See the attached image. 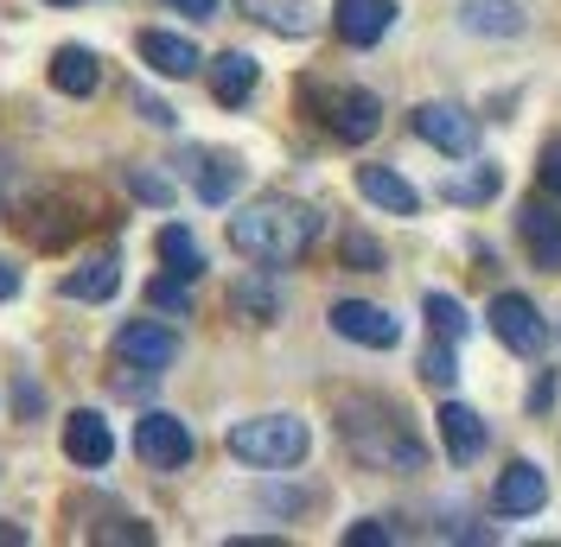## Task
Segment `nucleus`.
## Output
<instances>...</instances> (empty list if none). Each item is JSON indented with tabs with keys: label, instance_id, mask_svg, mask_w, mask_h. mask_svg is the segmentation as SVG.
<instances>
[{
	"label": "nucleus",
	"instance_id": "nucleus-16",
	"mask_svg": "<svg viewBox=\"0 0 561 547\" xmlns=\"http://www.w3.org/2000/svg\"><path fill=\"white\" fill-rule=\"evenodd\" d=\"M434 420H440V445H447V458H454V465H472V458L485 452L491 433H485V420L466 408V401H447Z\"/></svg>",
	"mask_w": 561,
	"mask_h": 547
},
{
	"label": "nucleus",
	"instance_id": "nucleus-18",
	"mask_svg": "<svg viewBox=\"0 0 561 547\" xmlns=\"http://www.w3.org/2000/svg\"><path fill=\"white\" fill-rule=\"evenodd\" d=\"M96 83H103V58H96L90 45H58V51H51V90L90 96Z\"/></svg>",
	"mask_w": 561,
	"mask_h": 547
},
{
	"label": "nucleus",
	"instance_id": "nucleus-25",
	"mask_svg": "<svg viewBox=\"0 0 561 547\" xmlns=\"http://www.w3.org/2000/svg\"><path fill=\"white\" fill-rule=\"evenodd\" d=\"M497 185H504V178H497V166H479V172H459V178H447V185H440V198H447V205H491V198H497Z\"/></svg>",
	"mask_w": 561,
	"mask_h": 547
},
{
	"label": "nucleus",
	"instance_id": "nucleus-24",
	"mask_svg": "<svg viewBox=\"0 0 561 547\" xmlns=\"http://www.w3.org/2000/svg\"><path fill=\"white\" fill-rule=\"evenodd\" d=\"M421 312H427V325H434V338H447V344H459L466 331H472V318H466V306H459L454 293H440V287H434V293L421 300Z\"/></svg>",
	"mask_w": 561,
	"mask_h": 547
},
{
	"label": "nucleus",
	"instance_id": "nucleus-1",
	"mask_svg": "<svg viewBox=\"0 0 561 547\" xmlns=\"http://www.w3.org/2000/svg\"><path fill=\"white\" fill-rule=\"evenodd\" d=\"M319 230H325V217L300 198H280V191H268V198H255L230 217V242L255 268H294L319 242Z\"/></svg>",
	"mask_w": 561,
	"mask_h": 547
},
{
	"label": "nucleus",
	"instance_id": "nucleus-23",
	"mask_svg": "<svg viewBox=\"0 0 561 547\" xmlns=\"http://www.w3.org/2000/svg\"><path fill=\"white\" fill-rule=\"evenodd\" d=\"M160 261H167V274H179V280H198V274H205V248H198V236H192L185 223H167V230H160Z\"/></svg>",
	"mask_w": 561,
	"mask_h": 547
},
{
	"label": "nucleus",
	"instance_id": "nucleus-31",
	"mask_svg": "<svg viewBox=\"0 0 561 547\" xmlns=\"http://www.w3.org/2000/svg\"><path fill=\"white\" fill-rule=\"evenodd\" d=\"M128 185H135V198H147V205H173V185L167 178H153V172H128Z\"/></svg>",
	"mask_w": 561,
	"mask_h": 547
},
{
	"label": "nucleus",
	"instance_id": "nucleus-36",
	"mask_svg": "<svg viewBox=\"0 0 561 547\" xmlns=\"http://www.w3.org/2000/svg\"><path fill=\"white\" fill-rule=\"evenodd\" d=\"M13 293H20V274H13L7 261H0V300H13Z\"/></svg>",
	"mask_w": 561,
	"mask_h": 547
},
{
	"label": "nucleus",
	"instance_id": "nucleus-13",
	"mask_svg": "<svg viewBox=\"0 0 561 547\" xmlns=\"http://www.w3.org/2000/svg\"><path fill=\"white\" fill-rule=\"evenodd\" d=\"M108 452H115V433H108L103 414H90V408L70 414V420H65V458H70V465H83V472H103Z\"/></svg>",
	"mask_w": 561,
	"mask_h": 547
},
{
	"label": "nucleus",
	"instance_id": "nucleus-30",
	"mask_svg": "<svg viewBox=\"0 0 561 547\" xmlns=\"http://www.w3.org/2000/svg\"><path fill=\"white\" fill-rule=\"evenodd\" d=\"M345 261H351V268H383V242L364 236V230H351V236H345Z\"/></svg>",
	"mask_w": 561,
	"mask_h": 547
},
{
	"label": "nucleus",
	"instance_id": "nucleus-17",
	"mask_svg": "<svg viewBox=\"0 0 561 547\" xmlns=\"http://www.w3.org/2000/svg\"><path fill=\"white\" fill-rule=\"evenodd\" d=\"M255 77H262V65L249 51H224V58H210V96L224 108H243L255 96Z\"/></svg>",
	"mask_w": 561,
	"mask_h": 547
},
{
	"label": "nucleus",
	"instance_id": "nucleus-22",
	"mask_svg": "<svg viewBox=\"0 0 561 547\" xmlns=\"http://www.w3.org/2000/svg\"><path fill=\"white\" fill-rule=\"evenodd\" d=\"M459 26L466 33H485V38H517L524 33V13H511L504 0H466L459 7Z\"/></svg>",
	"mask_w": 561,
	"mask_h": 547
},
{
	"label": "nucleus",
	"instance_id": "nucleus-4",
	"mask_svg": "<svg viewBox=\"0 0 561 547\" xmlns=\"http://www.w3.org/2000/svg\"><path fill=\"white\" fill-rule=\"evenodd\" d=\"M307 108L319 115V128L345 147H364V140L383 128V103L357 83H307Z\"/></svg>",
	"mask_w": 561,
	"mask_h": 547
},
{
	"label": "nucleus",
	"instance_id": "nucleus-2",
	"mask_svg": "<svg viewBox=\"0 0 561 547\" xmlns=\"http://www.w3.org/2000/svg\"><path fill=\"white\" fill-rule=\"evenodd\" d=\"M339 433H345L351 458H364V465H377V472H421V465H427L415 427H409L402 408L383 401V395H345V401H339Z\"/></svg>",
	"mask_w": 561,
	"mask_h": 547
},
{
	"label": "nucleus",
	"instance_id": "nucleus-28",
	"mask_svg": "<svg viewBox=\"0 0 561 547\" xmlns=\"http://www.w3.org/2000/svg\"><path fill=\"white\" fill-rule=\"evenodd\" d=\"M147 300L160 312H192V280H179V274H160L153 287H147Z\"/></svg>",
	"mask_w": 561,
	"mask_h": 547
},
{
	"label": "nucleus",
	"instance_id": "nucleus-9",
	"mask_svg": "<svg viewBox=\"0 0 561 547\" xmlns=\"http://www.w3.org/2000/svg\"><path fill=\"white\" fill-rule=\"evenodd\" d=\"M332 331L345 344H364V350H396L402 344V325L383 306H370V300H339L332 306Z\"/></svg>",
	"mask_w": 561,
	"mask_h": 547
},
{
	"label": "nucleus",
	"instance_id": "nucleus-11",
	"mask_svg": "<svg viewBox=\"0 0 561 547\" xmlns=\"http://www.w3.org/2000/svg\"><path fill=\"white\" fill-rule=\"evenodd\" d=\"M517 236H524L529 261L542 274H561V210L542 205V198H529V205H517Z\"/></svg>",
	"mask_w": 561,
	"mask_h": 547
},
{
	"label": "nucleus",
	"instance_id": "nucleus-10",
	"mask_svg": "<svg viewBox=\"0 0 561 547\" xmlns=\"http://www.w3.org/2000/svg\"><path fill=\"white\" fill-rule=\"evenodd\" d=\"M389 26H396V0H339V7H332V33L345 38L351 51L383 45Z\"/></svg>",
	"mask_w": 561,
	"mask_h": 547
},
{
	"label": "nucleus",
	"instance_id": "nucleus-3",
	"mask_svg": "<svg viewBox=\"0 0 561 547\" xmlns=\"http://www.w3.org/2000/svg\"><path fill=\"white\" fill-rule=\"evenodd\" d=\"M224 445H230L243 465H255V472H287V465L307 458L313 433H307V420H294V414H255V420H237Z\"/></svg>",
	"mask_w": 561,
	"mask_h": 547
},
{
	"label": "nucleus",
	"instance_id": "nucleus-33",
	"mask_svg": "<svg viewBox=\"0 0 561 547\" xmlns=\"http://www.w3.org/2000/svg\"><path fill=\"white\" fill-rule=\"evenodd\" d=\"M135 108L147 115V121H153V128H173V108H167V103H153V96H135Z\"/></svg>",
	"mask_w": 561,
	"mask_h": 547
},
{
	"label": "nucleus",
	"instance_id": "nucleus-14",
	"mask_svg": "<svg viewBox=\"0 0 561 547\" xmlns=\"http://www.w3.org/2000/svg\"><path fill=\"white\" fill-rule=\"evenodd\" d=\"M357 191H364V205L389 210V217H421V191L396 166H357Z\"/></svg>",
	"mask_w": 561,
	"mask_h": 547
},
{
	"label": "nucleus",
	"instance_id": "nucleus-5",
	"mask_svg": "<svg viewBox=\"0 0 561 547\" xmlns=\"http://www.w3.org/2000/svg\"><path fill=\"white\" fill-rule=\"evenodd\" d=\"M135 452L147 472H179V465H192V427L173 420V414H140L135 420Z\"/></svg>",
	"mask_w": 561,
	"mask_h": 547
},
{
	"label": "nucleus",
	"instance_id": "nucleus-37",
	"mask_svg": "<svg viewBox=\"0 0 561 547\" xmlns=\"http://www.w3.org/2000/svg\"><path fill=\"white\" fill-rule=\"evenodd\" d=\"M51 7H77V0H51Z\"/></svg>",
	"mask_w": 561,
	"mask_h": 547
},
{
	"label": "nucleus",
	"instance_id": "nucleus-20",
	"mask_svg": "<svg viewBox=\"0 0 561 547\" xmlns=\"http://www.w3.org/2000/svg\"><path fill=\"white\" fill-rule=\"evenodd\" d=\"M243 13L249 20H262V26L280 33V38H307L319 26V13L307 7V0H243Z\"/></svg>",
	"mask_w": 561,
	"mask_h": 547
},
{
	"label": "nucleus",
	"instance_id": "nucleus-7",
	"mask_svg": "<svg viewBox=\"0 0 561 547\" xmlns=\"http://www.w3.org/2000/svg\"><path fill=\"white\" fill-rule=\"evenodd\" d=\"M409 128H415V135L427 140V147L454 153V160H466V153L479 147V121H472V115H466L459 103H415Z\"/></svg>",
	"mask_w": 561,
	"mask_h": 547
},
{
	"label": "nucleus",
	"instance_id": "nucleus-26",
	"mask_svg": "<svg viewBox=\"0 0 561 547\" xmlns=\"http://www.w3.org/2000/svg\"><path fill=\"white\" fill-rule=\"evenodd\" d=\"M230 306H237V312H255V318H275V312H280V293L268 287V280H255V274H249V280H237Z\"/></svg>",
	"mask_w": 561,
	"mask_h": 547
},
{
	"label": "nucleus",
	"instance_id": "nucleus-15",
	"mask_svg": "<svg viewBox=\"0 0 561 547\" xmlns=\"http://www.w3.org/2000/svg\"><path fill=\"white\" fill-rule=\"evenodd\" d=\"M185 166H192V185H198V198H205V205H230V191L243 185V166H237V153H210V147H192V153H185Z\"/></svg>",
	"mask_w": 561,
	"mask_h": 547
},
{
	"label": "nucleus",
	"instance_id": "nucleus-21",
	"mask_svg": "<svg viewBox=\"0 0 561 547\" xmlns=\"http://www.w3.org/2000/svg\"><path fill=\"white\" fill-rule=\"evenodd\" d=\"M115 287H122V261H115L108 248H103V255H90L83 268L65 274V300H108Z\"/></svg>",
	"mask_w": 561,
	"mask_h": 547
},
{
	"label": "nucleus",
	"instance_id": "nucleus-35",
	"mask_svg": "<svg viewBox=\"0 0 561 547\" xmlns=\"http://www.w3.org/2000/svg\"><path fill=\"white\" fill-rule=\"evenodd\" d=\"M167 7H179V13H192V20H210V13H217V0H167Z\"/></svg>",
	"mask_w": 561,
	"mask_h": 547
},
{
	"label": "nucleus",
	"instance_id": "nucleus-32",
	"mask_svg": "<svg viewBox=\"0 0 561 547\" xmlns=\"http://www.w3.org/2000/svg\"><path fill=\"white\" fill-rule=\"evenodd\" d=\"M351 547H389V528L383 522H357V528H345Z\"/></svg>",
	"mask_w": 561,
	"mask_h": 547
},
{
	"label": "nucleus",
	"instance_id": "nucleus-6",
	"mask_svg": "<svg viewBox=\"0 0 561 547\" xmlns=\"http://www.w3.org/2000/svg\"><path fill=\"white\" fill-rule=\"evenodd\" d=\"M485 318H491V331H497L504 350H517V357H542L549 350V325H542L536 300H524V293H497Z\"/></svg>",
	"mask_w": 561,
	"mask_h": 547
},
{
	"label": "nucleus",
	"instance_id": "nucleus-19",
	"mask_svg": "<svg viewBox=\"0 0 561 547\" xmlns=\"http://www.w3.org/2000/svg\"><path fill=\"white\" fill-rule=\"evenodd\" d=\"M140 58H147V65L160 70V77H192V70L205 65L192 38H179V33H160V26H153V33H140Z\"/></svg>",
	"mask_w": 561,
	"mask_h": 547
},
{
	"label": "nucleus",
	"instance_id": "nucleus-27",
	"mask_svg": "<svg viewBox=\"0 0 561 547\" xmlns=\"http://www.w3.org/2000/svg\"><path fill=\"white\" fill-rule=\"evenodd\" d=\"M454 376H459L454 344H447V338H434L427 350H421V382H434V388H454Z\"/></svg>",
	"mask_w": 561,
	"mask_h": 547
},
{
	"label": "nucleus",
	"instance_id": "nucleus-34",
	"mask_svg": "<svg viewBox=\"0 0 561 547\" xmlns=\"http://www.w3.org/2000/svg\"><path fill=\"white\" fill-rule=\"evenodd\" d=\"M549 401H556V376H542V382H536V395H529V408H536V414H549Z\"/></svg>",
	"mask_w": 561,
	"mask_h": 547
},
{
	"label": "nucleus",
	"instance_id": "nucleus-12",
	"mask_svg": "<svg viewBox=\"0 0 561 547\" xmlns=\"http://www.w3.org/2000/svg\"><path fill=\"white\" fill-rule=\"evenodd\" d=\"M491 503H497V515H542L549 510V478H542L529 458H517V465H504Z\"/></svg>",
	"mask_w": 561,
	"mask_h": 547
},
{
	"label": "nucleus",
	"instance_id": "nucleus-8",
	"mask_svg": "<svg viewBox=\"0 0 561 547\" xmlns=\"http://www.w3.org/2000/svg\"><path fill=\"white\" fill-rule=\"evenodd\" d=\"M179 357V331H167V325H153V318H135V325H122L115 331V363L122 370H173Z\"/></svg>",
	"mask_w": 561,
	"mask_h": 547
},
{
	"label": "nucleus",
	"instance_id": "nucleus-29",
	"mask_svg": "<svg viewBox=\"0 0 561 547\" xmlns=\"http://www.w3.org/2000/svg\"><path fill=\"white\" fill-rule=\"evenodd\" d=\"M536 178H542L549 198H561V135L542 140V153H536Z\"/></svg>",
	"mask_w": 561,
	"mask_h": 547
}]
</instances>
